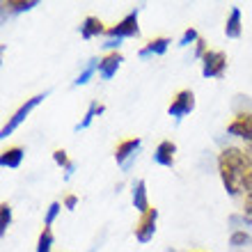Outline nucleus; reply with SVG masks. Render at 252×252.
<instances>
[{
    "label": "nucleus",
    "mask_w": 252,
    "mask_h": 252,
    "mask_svg": "<svg viewBox=\"0 0 252 252\" xmlns=\"http://www.w3.org/2000/svg\"><path fill=\"white\" fill-rule=\"evenodd\" d=\"M218 174L229 197L252 192V160L243 147H225L218 154Z\"/></svg>",
    "instance_id": "nucleus-1"
},
{
    "label": "nucleus",
    "mask_w": 252,
    "mask_h": 252,
    "mask_svg": "<svg viewBox=\"0 0 252 252\" xmlns=\"http://www.w3.org/2000/svg\"><path fill=\"white\" fill-rule=\"evenodd\" d=\"M64 209V206L60 204V202H51L48 204V209H46V216H44V227H51L55 222V218L60 216V211Z\"/></svg>",
    "instance_id": "nucleus-22"
},
{
    "label": "nucleus",
    "mask_w": 252,
    "mask_h": 252,
    "mask_svg": "<svg viewBox=\"0 0 252 252\" xmlns=\"http://www.w3.org/2000/svg\"><path fill=\"white\" fill-rule=\"evenodd\" d=\"M197 252H202V250H197Z\"/></svg>",
    "instance_id": "nucleus-28"
},
{
    "label": "nucleus",
    "mask_w": 252,
    "mask_h": 252,
    "mask_svg": "<svg viewBox=\"0 0 252 252\" xmlns=\"http://www.w3.org/2000/svg\"><path fill=\"white\" fill-rule=\"evenodd\" d=\"M241 218L246 225H252V192L243 197V206H241Z\"/></svg>",
    "instance_id": "nucleus-24"
},
{
    "label": "nucleus",
    "mask_w": 252,
    "mask_h": 252,
    "mask_svg": "<svg viewBox=\"0 0 252 252\" xmlns=\"http://www.w3.org/2000/svg\"><path fill=\"white\" fill-rule=\"evenodd\" d=\"M106 32H108V28L99 16H87L80 23V37L83 39H94V37H101V34H106Z\"/></svg>",
    "instance_id": "nucleus-13"
},
{
    "label": "nucleus",
    "mask_w": 252,
    "mask_h": 252,
    "mask_svg": "<svg viewBox=\"0 0 252 252\" xmlns=\"http://www.w3.org/2000/svg\"><path fill=\"white\" fill-rule=\"evenodd\" d=\"M156 222H158V209L152 206L149 211L140 213L138 222L133 225V236L138 243H149L154 239V234H156Z\"/></svg>",
    "instance_id": "nucleus-4"
},
{
    "label": "nucleus",
    "mask_w": 252,
    "mask_h": 252,
    "mask_svg": "<svg viewBox=\"0 0 252 252\" xmlns=\"http://www.w3.org/2000/svg\"><path fill=\"white\" fill-rule=\"evenodd\" d=\"M199 41V32L195 30V28H186L184 30V34H181V39H179V46L181 48H186V46H195Z\"/></svg>",
    "instance_id": "nucleus-23"
},
{
    "label": "nucleus",
    "mask_w": 252,
    "mask_h": 252,
    "mask_svg": "<svg viewBox=\"0 0 252 252\" xmlns=\"http://www.w3.org/2000/svg\"><path fill=\"white\" fill-rule=\"evenodd\" d=\"M243 149H246V154H248V156H250V160H252V145H246V147H243Z\"/></svg>",
    "instance_id": "nucleus-27"
},
{
    "label": "nucleus",
    "mask_w": 252,
    "mask_h": 252,
    "mask_svg": "<svg viewBox=\"0 0 252 252\" xmlns=\"http://www.w3.org/2000/svg\"><path fill=\"white\" fill-rule=\"evenodd\" d=\"M152 158H154V163L160 167H172L174 160H177V145H174L172 140H163V142L156 145Z\"/></svg>",
    "instance_id": "nucleus-9"
},
{
    "label": "nucleus",
    "mask_w": 252,
    "mask_h": 252,
    "mask_svg": "<svg viewBox=\"0 0 252 252\" xmlns=\"http://www.w3.org/2000/svg\"><path fill=\"white\" fill-rule=\"evenodd\" d=\"M192 110H195V92L192 90H179L167 106V115L174 120H184Z\"/></svg>",
    "instance_id": "nucleus-6"
},
{
    "label": "nucleus",
    "mask_w": 252,
    "mask_h": 252,
    "mask_svg": "<svg viewBox=\"0 0 252 252\" xmlns=\"http://www.w3.org/2000/svg\"><path fill=\"white\" fill-rule=\"evenodd\" d=\"M53 160H55V165H60L62 170H66V167L71 165V160H69V156H66L64 149H55V152H53Z\"/></svg>",
    "instance_id": "nucleus-25"
},
{
    "label": "nucleus",
    "mask_w": 252,
    "mask_h": 252,
    "mask_svg": "<svg viewBox=\"0 0 252 252\" xmlns=\"http://www.w3.org/2000/svg\"><path fill=\"white\" fill-rule=\"evenodd\" d=\"M62 206H64L66 211H73V209L78 206V197L69 192V195H64V199H62Z\"/></svg>",
    "instance_id": "nucleus-26"
},
{
    "label": "nucleus",
    "mask_w": 252,
    "mask_h": 252,
    "mask_svg": "<svg viewBox=\"0 0 252 252\" xmlns=\"http://www.w3.org/2000/svg\"><path fill=\"white\" fill-rule=\"evenodd\" d=\"M53 232H51V227H44L39 234V239H37V250L34 252H51L53 250Z\"/></svg>",
    "instance_id": "nucleus-20"
},
{
    "label": "nucleus",
    "mask_w": 252,
    "mask_h": 252,
    "mask_svg": "<svg viewBox=\"0 0 252 252\" xmlns=\"http://www.w3.org/2000/svg\"><path fill=\"white\" fill-rule=\"evenodd\" d=\"M122 62H124V55H122L120 51H115V53H106L103 58H101V62H99V76L103 80H110L115 73L120 71Z\"/></svg>",
    "instance_id": "nucleus-10"
},
{
    "label": "nucleus",
    "mask_w": 252,
    "mask_h": 252,
    "mask_svg": "<svg viewBox=\"0 0 252 252\" xmlns=\"http://www.w3.org/2000/svg\"><path fill=\"white\" fill-rule=\"evenodd\" d=\"M243 34V23H241V9L239 7H232L229 14H227L225 21V37L227 39H239Z\"/></svg>",
    "instance_id": "nucleus-15"
},
{
    "label": "nucleus",
    "mask_w": 252,
    "mask_h": 252,
    "mask_svg": "<svg viewBox=\"0 0 252 252\" xmlns=\"http://www.w3.org/2000/svg\"><path fill=\"white\" fill-rule=\"evenodd\" d=\"M138 14H140V9H133V12H128L122 21H117L115 26H108L106 39L122 41V39H133V37H140Z\"/></svg>",
    "instance_id": "nucleus-2"
},
{
    "label": "nucleus",
    "mask_w": 252,
    "mask_h": 252,
    "mask_svg": "<svg viewBox=\"0 0 252 252\" xmlns=\"http://www.w3.org/2000/svg\"><path fill=\"white\" fill-rule=\"evenodd\" d=\"M9 225H12V206L2 202L0 204V234H5Z\"/></svg>",
    "instance_id": "nucleus-21"
},
{
    "label": "nucleus",
    "mask_w": 252,
    "mask_h": 252,
    "mask_svg": "<svg viewBox=\"0 0 252 252\" xmlns=\"http://www.w3.org/2000/svg\"><path fill=\"white\" fill-rule=\"evenodd\" d=\"M106 110V106L103 103H99V101H92L90 106H87V113H85V117L76 124V131H85V128H90V124H92L96 117H99L101 113Z\"/></svg>",
    "instance_id": "nucleus-17"
},
{
    "label": "nucleus",
    "mask_w": 252,
    "mask_h": 252,
    "mask_svg": "<svg viewBox=\"0 0 252 252\" xmlns=\"http://www.w3.org/2000/svg\"><path fill=\"white\" fill-rule=\"evenodd\" d=\"M229 248L232 252H252V236L246 229H234L229 236Z\"/></svg>",
    "instance_id": "nucleus-16"
},
{
    "label": "nucleus",
    "mask_w": 252,
    "mask_h": 252,
    "mask_svg": "<svg viewBox=\"0 0 252 252\" xmlns=\"http://www.w3.org/2000/svg\"><path fill=\"white\" fill-rule=\"evenodd\" d=\"M23 156H26L23 147H7L0 154V167L2 170H16L23 163Z\"/></svg>",
    "instance_id": "nucleus-14"
},
{
    "label": "nucleus",
    "mask_w": 252,
    "mask_h": 252,
    "mask_svg": "<svg viewBox=\"0 0 252 252\" xmlns=\"http://www.w3.org/2000/svg\"><path fill=\"white\" fill-rule=\"evenodd\" d=\"M170 44H172V41L167 39V37H154V39H149L145 46L140 48L138 55L142 58V60H145V58H152V55L154 58H156V55H165L167 48H170Z\"/></svg>",
    "instance_id": "nucleus-12"
},
{
    "label": "nucleus",
    "mask_w": 252,
    "mask_h": 252,
    "mask_svg": "<svg viewBox=\"0 0 252 252\" xmlns=\"http://www.w3.org/2000/svg\"><path fill=\"white\" fill-rule=\"evenodd\" d=\"M140 147H142V140L140 138H126L115 147V160H117V165H120L124 172L131 167L133 160L138 158Z\"/></svg>",
    "instance_id": "nucleus-7"
},
{
    "label": "nucleus",
    "mask_w": 252,
    "mask_h": 252,
    "mask_svg": "<svg viewBox=\"0 0 252 252\" xmlns=\"http://www.w3.org/2000/svg\"><path fill=\"white\" fill-rule=\"evenodd\" d=\"M37 5H39L37 0H26V2H23V0H19V2H14V0H5V2H2V9L9 12V14H23V12H30V9L37 7Z\"/></svg>",
    "instance_id": "nucleus-19"
},
{
    "label": "nucleus",
    "mask_w": 252,
    "mask_h": 252,
    "mask_svg": "<svg viewBox=\"0 0 252 252\" xmlns=\"http://www.w3.org/2000/svg\"><path fill=\"white\" fill-rule=\"evenodd\" d=\"M99 58H90V60H87V64L83 66V69H80V73L78 76H76V80H73V85L76 87H80V85H87V83H90V78H92L94 73L99 71Z\"/></svg>",
    "instance_id": "nucleus-18"
},
{
    "label": "nucleus",
    "mask_w": 252,
    "mask_h": 252,
    "mask_svg": "<svg viewBox=\"0 0 252 252\" xmlns=\"http://www.w3.org/2000/svg\"><path fill=\"white\" fill-rule=\"evenodd\" d=\"M44 99H46V94H34V96L26 99V103H23V106H21L19 110H16V113L9 117V120H7L5 126H2V131H0V138H9V135H12V133L16 131V128H19V126L28 120V117H30V113H32L34 108L39 106Z\"/></svg>",
    "instance_id": "nucleus-3"
},
{
    "label": "nucleus",
    "mask_w": 252,
    "mask_h": 252,
    "mask_svg": "<svg viewBox=\"0 0 252 252\" xmlns=\"http://www.w3.org/2000/svg\"><path fill=\"white\" fill-rule=\"evenodd\" d=\"M131 204H133V209H135L138 213H145V211H149V209H152L149 197H147V184H145V179H138L131 186Z\"/></svg>",
    "instance_id": "nucleus-11"
},
{
    "label": "nucleus",
    "mask_w": 252,
    "mask_h": 252,
    "mask_svg": "<svg viewBox=\"0 0 252 252\" xmlns=\"http://www.w3.org/2000/svg\"><path fill=\"white\" fill-rule=\"evenodd\" d=\"M227 133L232 138L243 140L246 145H252V110H239L234 115L227 124Z\"/></svg>",
    "instance_id": "nucleus-5"
},
{
    "label": "nucleus",
    "mask_w": 252,
    "mask_h": 252,
    "mask_svg": "<svg viewBox=\"0 0 252 252\" xmlns=\"http://www.w3.org/2000/svg\"><path fill=\"white\" fill-rule=\"evenodd\" d=\"M227 71V55L222 51H209L202 58V76L204 78H222Z\"/></svg>",
    "instance_id": "nucleus-8"
}]
</instances>
